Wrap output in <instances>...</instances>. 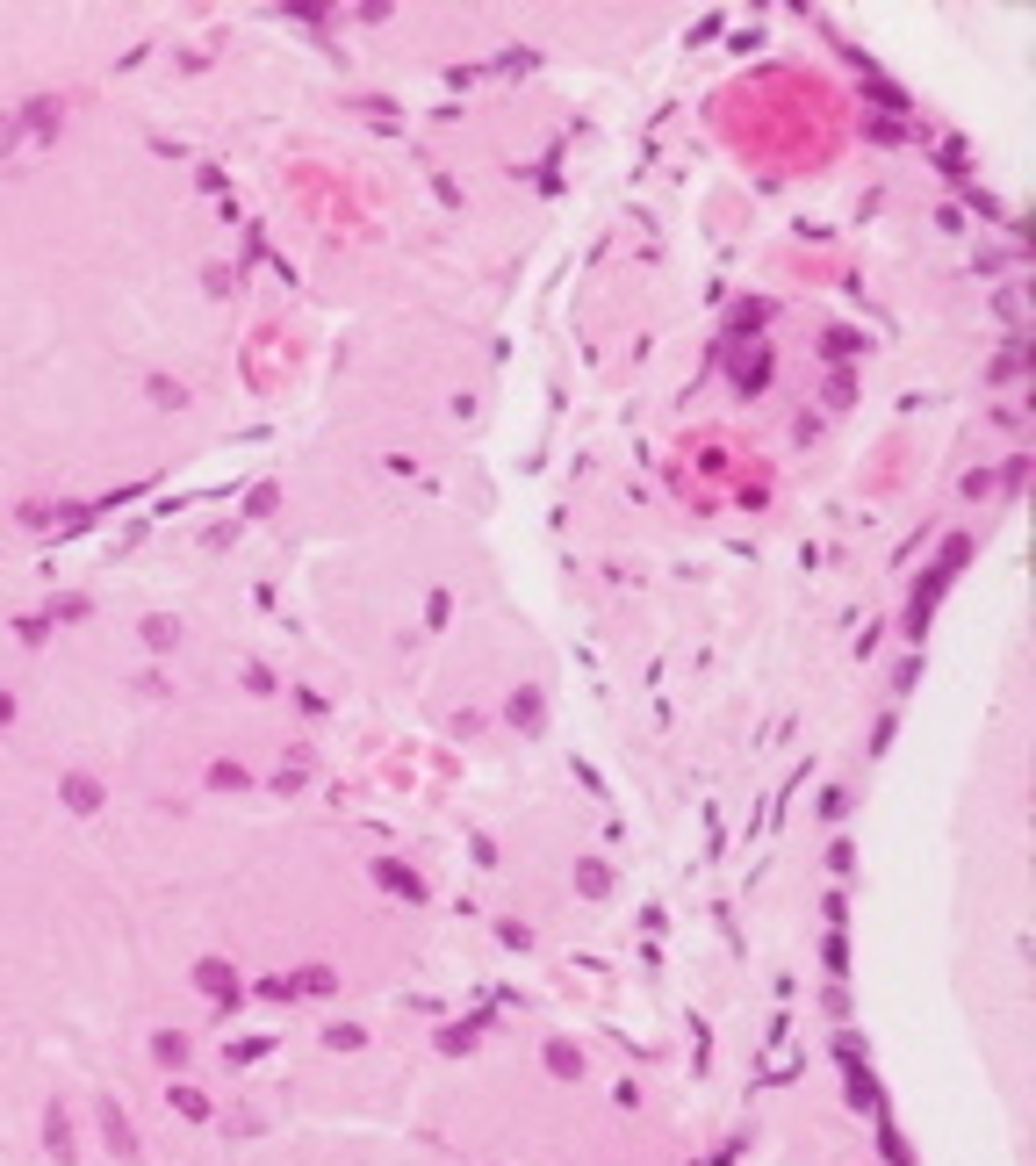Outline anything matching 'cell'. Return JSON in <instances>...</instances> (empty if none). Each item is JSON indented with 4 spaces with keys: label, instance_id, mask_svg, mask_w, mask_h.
<instances>
[{
    "label": "cell",
    "instance_id": "1",
    "mask_svg": "<svg viewBox=\"0 0 1036 1166\" xmlns=\"http://www.w3.org/2000/svg\"><path fill=\"white\" fill-rule=\"evenodd\" d=\"M202 993H216V1001H231V993H238V979H231V972H223V965H202Z\"/></svg>",
    "mask_w": 1036,
    "mask_h": 1166
}]
</instances>
